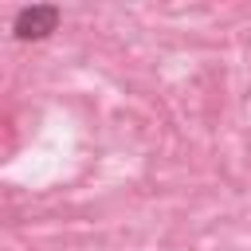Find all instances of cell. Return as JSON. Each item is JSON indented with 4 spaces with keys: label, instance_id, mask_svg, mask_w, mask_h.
Returning a JSON list of instances; mask_svg holds the SVG:
<instances>
[{
    "label": "cell",
    "instance_id": "6da1fadb",
    "mask_svg": "<svg viewBox=\"0 0 251 251\" xmlns=\"http://www.w3.org/2000/svg\"><path fill=\"white\" fill-rule=\"evenodd\" d=\"M16 39H43L59 27V8L55 4H31L16 12Z\"/></svg>",
    "mask_w": 251,
    "mask_h": 251
}]
</instances>
